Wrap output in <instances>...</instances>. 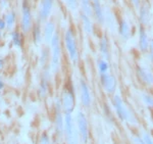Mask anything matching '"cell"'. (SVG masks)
Segmentation results:
<instances>
[{
    "label": "cell",
    "instance_id": "cell-1",
    "mask_svg": "<svg viewBox=\"0 0 153 144\" xmlns=\"http://www.w3.org/2000/svg\"><path fill=\"white\" fill-rule=\"evenodd\" d=\"M63 43H65V50L68 54L70 60L74 64H76L80 59V52H79V46L75 30L71 27L66 29L65 34H63Z\"/></svg>",
    "mask_w": 153,
    "mask_h": 144
},
{
    "label": "cell",
    "instance_id": "cell-2",
    "mask_svg": "<svg viewBox=\"0 0 153 144\" xmlns=\"http://www.w3.org/2000/svg\"><path fill=\"white\" fill-rule=\"evenodd\" d=\"M50 69L52 74H57L61 66V38L56 31L50 43Z\"/></svg>",
    "mask_w": 153,
    "mask_h": 144
},
{
    "label": "cell",
    "instance_id": "cell-3",
    "mask_svg": "<svg viewBox=\"0 0 153 144\" xmlns=\"http://www.w3.org/2000/svg\"><path fill=\"white\" fill-rule=\"evenodd\" d=\"M60 102L62 106V110L65 113H73L76 105V95L71 81H68L65 84L61 91Z\"/></svg>",
    "mask_w": 153,
    "mask_h": 144
},
{
    "label": "cell",
    "instance_id": "cell-4",
    "mask_svg": "<svg viewBox=\"0 0 153 144\" xmlns=\"http://www.w3.org/2000/svg\"><path fill=\"white\" fill-rule=\"evenodd\" d=\"M112 105L115 110V113L120 121L127 122L128 124H136L137 120H136L134 113L127 107L123 98L120 95H114L112 97Z\"/></svg>",
    "mask_w": 153,
    "mask_h": 144
},
{
    "label": "cell",
    "instance_id": "cell-5",
    "mask_svg": "<svg viewBox=\"0 0 153 144\" xmlns=\"http://www.w3.org/2000/svg\"><path fill=\"white\" fill-rule=\"evenodd\" d=\"M33 13L30 0L22 1V16L19 22V30L24 35H28L33 28Z\"/></svg>",
    "mask_w": 153,
    "mask_h": 144
},
{
    "label": "cell",
    "instance_id": "cell-6",
    "mask_svg": "<svg viewBox=\"0 0 153 144\" xmlns=\"http://www.w3.org/2000/svg\"><path fill=\"white\" fill-rule=\"evenodd\" d=\"M65 135L68 144L79 143V132L76 131L74 124V119L71 113H65Z\"/></svg>",
    "mask_w": 153,
    "mask_h": 144
},
{
    "label": "cell",
    "instance_id": "cell-7",
    "mask_svg": "<svg viewBox=\"0 0 153 144\" xmlns=\"http://www.w3.org/2000/svg\"><path fill=\"white\" fill-rule=\"evenodd\" d=\"M54 111H55V116H54V126H55L56 134L58 136H62V133L65 132V116L62 113V106H61L60 98L55 99L54 103Z\"/></svg>",
    "mask_w": 153,
    "mask_h": 144
},
{
    "label": "cell",
    "instance_id": "cell-8",
    "mask_svg": "<svg viewBox=\"0 0 153 144\" xmlns=\"http://www.w3.org/2000/svg\"><path fill=\"white\" fill-rule=\"evenodd\" d=\"M76 122L81 140H82L83 143H87L89 140V125L85 113H82V111H78L76 116Z\"/></svg>",
    "mask_w": 153,
    "mask_h": 144
},
{
    "label": "cell",
    "instance_id": "cell-9",
    "mask_svg": "<svg viewBox=\"0 0 153 144\" xmlns=\"http://www.w3.org/2000/svg\"><path fill=\"white\" fill-rule=\"evenodd\" d=\"M138 21L139 24L143 27L149 26L152 21V12H151V6H150L149 2L144 0L142 1L141 5L138 9Z\"/></svg>",
    "mask_w": 153,
    "mask_h": 144
},
{
    "label": "cell",
    "instance_id": "cell-10",
    "mask_svg": "<svg viewBox=\"0 0 153 144\" xmlns=\"http://www.w3.org/2000/svg\"><path fill=\"white\" fill-rule=\"evenodd\" d=\"M99 78H100L101 86H102L104 92L107 94H114L117 88V78L110 73L99 75Z\"/></svg>",
    "mask_w": 153,
    "mask_h": 144
},
{
    "label": "cell",
    "instance_id": "cell-11",
    "mask_svg": "<svg viewBox=\"0 0 153 144\" xmlns=\"http://www.w3.org/2000/svg\"><path fill=\"white\" fill-rule=\"evenodd\" d=\"M136 75H137V78L139 79L140 83L143 85L147 87L153 86V73L149 68L145 66H137Z\"/></svg>",
    "mask_w": 153,
    "mask_h": 144
},
{
    "label": "cell",
    "instance_id": "cell-12",
    "mask_svg": "<svg viewBox=\"0 0 153 144\" xmlns=\"http://www.w3.org/2000/svg\"><path fill=\"white\" fill-rule=\"evenodd\" d=\"M150 37L148 35V31L146 27H143L139 25L138 28V48H139L140 52L142 53H147L148 48H149L150 44Z\"/></svg>",
    "mask_w": 153,
    "mask_h": 144
},
{
    "label": "cell",
    "instance_id": "cell-13",
    "mask_svg": "<svg viewBox=\"0 0 153 144\" xmlns=\"http://www.w3.org/2000/svg\"><path fill=\"white\" fill-rule=\"evenodd\" d=\"M54 5V0H41L40 8H39V16L38 19L41 23H45L48 21L51 16Z\"/></svg>",
    "mask_w": 153,
    "mask_h": 144
},
{
    "label": "cell",
    "instance_id": "cell-14",
    "mask_svg": "<svg viewBox=\"0 0 153 144\" xmlns=\"http://www.w3.org/2000/svg\"><path fill=\"white\" fill-rule=\"evenodd\" d=\"M80 96L81 103L84 107H90L92 104V95H91L90 87L85 80L80 81Z\"/></svg>",
    "mask_w": 153,
    "mask_h": 144
},
{
    "label": "cell",
    "instance_id": "cell-15",
    "mask_svg": "<svg viewBox=\"0 0 153 144\" xmlns=\"http://www.w3.org/2000/svg\"><path fill=\"white\" fill-rule=\"evenodd\" d=\"M91 2L93 19L99 26H104V7L101 3V0H91Z\"/></svg>",
    "mask_w": 153,
    "mask_h": 144
},
{
    "label": "cell",
    "instance_id": "cell-16",
    "mask_svg": "<svg viewBox=\"0 0 153 144\" xmlns=\"http://www.w3.org/2000/svg\"><path fill=\"white\" fill-rule=\"evenodd\" d=\"M117 34L120 39L123 42H127L131 38V28L130 24L124 17H120L117 23Z\"/></svg>",
    "mask_w": 153,
    "mask_h": 144
},
{
    "label": "cell",
    "instance_id": "cell-17",
    "mask_svg": "<svg viewBox=\"0 0 153 144\" xmlns=\"http://www.w3.org/2000/svg\"><path fill=\"white\" fill-rule=\"evenodd\" d=\"M98 47H99V52H100L101 57L109 61L110 57H111V52H110L109 39H108V36L106 34H103L102 36L100 37Z\"/></svg>",
    "mask_w": 153,
    "mask_h": 144
},
{
    "label": "cell",
    "instance_id": "cell-18",
    "mask_svg": "<svg viewBox=\"0 0 153 144\" xmlns=\"http://www.w3.org/2000/svg\"><path fill=\"white\" fill-rule=\"evenodd\" d=\"M56 33V24L52 19H48L44 24L43 28V40L46 44H49L54 34Z\"/></svg>",
    "mask_w": 153,
    "mask_h": 144
},
{
    "label": "cell",
    "instance_id": "cell-19",
    "mask_svg": "<svg viewBox=\"0 0 153 144\" xmlns=\"http://www.w3.org/2000/svg\"><path fill=\"white\" fill-rule=\"evenodd\" d=\"M117 23L118 22L115 19V14L113 13L111 9H109L108 7L104 8V26L107 28L109 31L113 32L114 30L117 29Z\"/></svg>",
    "mask_w": 153,
    "mask_h": 144
},
{
    "label": "cell",
    "instance_id": "cell-20",
    "mask_svg": "<svg viewBox=\"0 0 153 144\" xmlns=\"http://www.w3.org/2000/svg\"><path fill=\"white\" fill-rule=\"evenodd\" d=\"M80 19H81V24H82L83 31L85 32V34L88 35V36H92L94 34V24H93L92 17L81 12Z\"/></svg>",
    "mask_w": 153,
    "mask_h": 144
},
{
    "label": "cell",
    "instance_id": "cell-21",
    "mask_svg": "<svg viewBox=\"0 0 153 144\" xmlns=\"http://www.w3.org/2000/svg\"><path fill=\"white\" fill-rule=\"evenodd\" d=\"M32 32V39L36 45H40L43 41V30L41 28V22L38 19L36 24L33 25V28L31 30Z\"/></svg>",
    "mask_w": 153,
    "mask_h": 144
},
{
    "label": "cell",
    "instance_id": "cell-22",
    "mask_svg": "<svg viewBox=\"0 0 153 144\" xmlns=\"http://www.w3.org/2000/svg\"><path fill=\"white\" fill-rule=\"evenodd\" d=\"M11 43L16 48L23 49V45H24L23 33L19 32V30H13L11 32Z\"/></svg>",
    "mask_w": 153,
    "mask_h": 144
},
{
    "label": "cell",
    "instance_id": "cell-23",
    "mask_svg": "<svg viewBox=\"0 0 153 144\" xmlns=\"http://www.w3.org/2000/svg\"><path fill=\"white\" fill-rule=\"evenodd\" d=\"M4 21L6 24V29L7 30H12L16 26V12L14 10H10L8 12H6L5 16H4Z\"/></svg>",
    "mask_w": 153,
    "mask_h": 144
},
{
    "label": "cell",
    "instance_id": "cell-24",
    "mask_svg": "<svg viewBox=\"0 0 153 144\" xmlns=\"http://www.w3.org/2000/svg\"><path fill=\"white\" fill-rule=\"evenodd\" d=\"M97 69H98V72H99V75L109 73V69H110L109 61L106 60L104 58H102V57H100L97 60Z\"/></svg>",
    "mask_w": 153,
    "mask_h": 144
},
{
    "label": "cell",
    "instance_id": "cell-25",
    "mask_svg": "<svg viewBox=\"0 0 153 144\" xmlns=\"http://www.w3.org/2000/svg\"><path fill=\"white\" fill-rule=\"evenodd\" d=\"M49 59H50V50L46 47V48L42 49L40 55V66L42 68H45L46 66H48L47 63Z\"/></svg>",
    "mask_w": 153,
    "mask_h": 144
},
{
    "label": "cell",
    "instance_id": "cell-26",
    "mask_svg": "<svg viewBox=\"0 0 153 144\" xmlns=\"http://www.w3.org/2000/svg\"><path fill=\"white\" fill-rule=\"evenodd\" d=\"M141 98H142L143 103H144L147 107H153V95L152 94L144 92V93H142Z\"/></svg>",
    "mask_w": 153,
    "mask_h": 144
},
{
    "label": "cell",
    "instance_id": "cell-27",
    "mask_svg": "<svg viewBox=\"0 0 153 144\" xmlns=\"http://www.w3.org/2000/svg\"><path fill=\"white\" fill-rule=\"evenodd\" d=\"M79 1L80 0H63L65 6L70 9L71 11H76L79 8Z\"/></svg>",
    "mask_w": 153,
    "mask_h": 144
},
{
    "label": "cell",
    "instance_id": "cell-28",
    "mask_svg": "<svg viewBox=\"0 0 153 144\" xmlns=\"http://www.w3.org/2000/svg\"><path fill=\"white\" fill-rule=\"evenodd\" d=\"M146 54H147L148 60H149L151 63H153V38L150 40L149 48H148V51H147Z\"/></svg>",
    "mask_w": 153,
    "mask_h": 144
},
{
    "label": "cell",
    "instance_id": "cell-29",
    "mask_svg": "<svg viewBox=\"0 0 153 144\" xmlns=\"http://www.w3.org/2000/svg\"><path fill=\"white\" fill-rule=\"evenodd\" d=\"M39 144H50V139H49L48 134L46 132L42 133L40 139H39Z\"/></svg>",
    "mask_w": 153,
    "mask_h": 144
},
{
    "label": "cell",
    "instance_id": "cell-30",
    "mask_svg": "<svg viewBox=\"0 0 153 144\" xmlns=\"http://www.w3.org/2000/svg\"><path fill=\"white\" fill-rule=\"evenodd\" d=\"M142 139H143V141L145 142V144H153V138L146 132H143Z\"/></svg>",
    "mask_w": 153,
    "mask_h": 144
},
{
    "label": "cell",
    "instance_id": "cell-31",
    "mask_svg": "<svg viewBox=\"0 0 153 144\" xmlns=\"http://www.w3.org/2000/svg\"><path fill=\"white\" fill-rule=\"evenodd\" d=\"M129 1H130L131 5L134 7L136 10H138V9H139V7H140V5H141V3H142V0H129Z\"/></svg>",
    "mask_w": 153,
    "mask_h": 144
},
{
    "label": "cell",
    "instance_id": "cell-32",
    "mask_svg": "<svg viewBox=\"0 0 153 144\" xmlns=\"http://www.w3.org/2000/svg\"><path fill=\"white\" fill-rule=\"evenodd\" d=\"M133 143L134 144H145L142 138H140L139 136H134L133 137Z\"/></svg>",
    "mask_w": 153,
    "mask_h": 144
},
{
    "label": "cell",
    "instance_id": "cell-33",
    "mask_svg": "<svg viewBox=\"0 0 153 144\" xmlns=\"http://www.w3.org/2000/svg\"><path fill=\"white\" fill-rule=\"evenodd\" d=\"M6 29V24H5V21L4 19H0V31H4Z\"/></svg>",
    "mask_w": 153,
    "mask_h": 144
},
{
    "label": "cell",
    "instance_id": "cell-34",
    "mask_svg": "<svg viewBox=\"0 0 153 144\" xmlns=\"http://www.w3.org/2000/svg\"><path fill=\"white\" fill-rule=\"evenodd\" d=\"M4 87H5V84H4V82L0 80V90H2V89H3Z\"/></svg>",
    "mask_w": 153,
    "mask_h": 144
},
{
    "label": "cell",
    "instance_id": "cell-35",
    "mask_svg": "<svg viewBox=\"0 0 153 144\" xmlns=\"http://www.w3.org/2000/svg\"><path fill=\"white\" fill-rule=\"evenodd\" d=\"M4 66V60L2 58H0V69H2Z\"/></svg>",
    "mask_w": 153,
    "mask_h": 144
},
{
    "label": "cell",
    "instance_id": "cell-36",
    "mask_svg": "<svg viewBox=\"0 0 153 144\" xmlns=\"http://www.w3.org/2000/svg\"><path fill=\"white\" fill-rule=\"evenodd\" d=\"M0 104H1V98H0Z\"/></svg>",
    "mask_w": 153,
    "mask_h": 144
},
{
    "label": "cell",
    "instance_id": "cell-37",
    "mask_svg": "<svg viewBox=\"0 0 153 144\" xmlns=\"http://www.w3.org/2000/svg\"><path fill=\"white\" fill-rule=\"evenodd\" d=\"M152 119H153V115H152Z\"/></svg>",
    "mask_w": 153,
    "mask_h": 144
}]
</instances>
